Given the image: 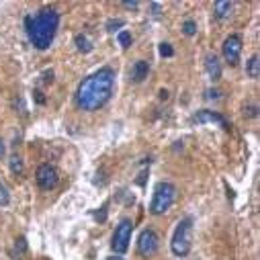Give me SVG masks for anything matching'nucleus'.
<instances>
[{
  "label": "nucleus",
  "mask_w": 260,
  "mask_h": 260,
  "mask_svg": "<svg viewBox=\"0 0 260 260\" xmlns=\"http://www.w3.org/2000/svg\"><path fill=\"white\" fill-rule=\"evenodd\" d=\"M113 86H115V72L111 68H101L94 74H90L88 78H84L76 90V105L82 111H96L103 105H107V101L113 94Z\"/></svg>",
  "instance_id": "nucleus-1"
},
{
  "label": "nucleus",
  "mask_w": 260,
  "mask_h": 260,
  "mask_svg": "<svg viewBox=\"0 0 260 260\" xmlns=\"http://www.w3.org/2000/svg\"><path fill=\"white\" fill-rule=\"evenodd\" d=\"M59 25V17L53 9H41L37 15L27 17L25 19V27H27V35L37 49H47L55 37V31Z\"/></svg>",
  "instance_id": "nucleus-2"
},
{
  "label": "nucleus",
  "mask_w": 260,
  "mask_h": 260,
  "mask_svg": "<svg viewBox=\"0 0 260 260\" xmlns=\"http://www.w3.org/2000/svg\"><path fill=\"white\" fill-rule=\"evenodd\" d=\"M176 199V186L172 182L162 180L154 186V194H152V201H150V213L152 215H164Z\"/></svg>",
  "instance_id": "nucleus-3"
},
{
  "label": "nucleus",
  "mask_w": 260,
  "mask_h": 260,
  "mask_svg": "<svg viewBox=\"0 0 260 260\" xmlns=\"http://www.w3.org/2000/svg\"><path fill=\"white\" fill-rule=\"evenodd\" d=\"M170 248H172V254L178 258H184L190 254V248H192V219L190 217H184L178 221L176 230L172 234V240H170Z\"/></svg>",
  "instance_id": "nucleus-4"
},
{
  "label": "nucleus",
  "mask_w": 260,
  "mask_h": 260,
  "mask_svg": "<svg viewBox=\"0 0 260 260\" xmlns=\"http://www.w3.org/2000/svg\"><path fill=\"white\" fill-rule=\"evenodd\" d=\"M132 230H134V223L129 221V219H123L119 225H117V230L113 232V240H111V248L115 254L123 256L129 248V242H132Z\"/></svg>",
  "instance_id": "nucleus-5"
},
{
  "label": "nucleus",
  "mask_w": 260,
  "mask_h": 260,
  "mask_svg": "<svg viewBox=\"0 0 260 260\" xmlns=\"http://www.w3.org/2000/svg\"><path fill=\"white\" fill-rule=\"evenodd\" d=\"M158 246H160V240H158V234L154 230H144L140 234V238H138V252H140V256L152 258L158 252Z\"/></svg>",
  "instance_id": "nucleus-6"
},
{
  "label": "nucleus",
  "mask_w": 260,
  "mask_h": 260,
  "mask_svg": "<svg viewBox=\"0 0 260 260\" xmlns=\"http://www.w3.org/2000/svg\"><path fill=\"white\" fill-rule=\"evenodd\" d=\"M37 184L43 188V190H51L59 184V172L55 166L51 164H41L37 168Z\"/></svg>",
  "instance_id": "nucleus-7"
},
{
  "label": "nucleus",
  "mask_w": 260,
  "mask_h": 260,
  "mask_svg": "<svg viewBox=\"0 0 260 260\" xmlns=\"http://www.w3.org/2000/svg\"><path fill=\"white\" fill-rule=\"evenodd\" d=\"M242 55V37L240 35H230L223 41V57L230 66H238Z\"/></svg>",
  "instance_id": "nucleus-8"
},
{
  "label": "nucleus",
  "mask_w": 260,
  "mask_h": 260,
  "mask_svg": "<svg viewBox=\"0 0 260 260\" xmlns=\"http://www.w3.org/2000/svg\"><path fill=\"white\" fill-rule=\"evenodd\" d=\"M192 121H194V123H211V125H219V127H223V129L230 127L223 115H219V113H215V111H207V109H205V111H199L197 115L192 117Z\"/></svg>",
  "instance_id": "nucleus-9"
},
{
  "label": "nucleus",
  "mask_w": 260,
  "mask_h": 260,
  "mask_svg": "<svg viewBox=\"0 0 260 260\" xmlns=\"http://www.w3.org/2000/svg\"><path fill=\"white\" fill-rule=\"evenodd\" d=\"M205 68H207V74H209V78H211L213 82H217V80L221 78V61H219V57H217L215 53H207V57H205Z\"/></svg>",
  "instance_id": "nucleus-10"
},
{
  "label": "nucleus",
  "mask_w": 260,
  "mask_h": 260,
  "mask_svg": "<svg viewBox=\"0 0 260 260\" xmlns=\"http://www.w3.org/2000/svg\"><path fill=\"white\" fill-rule=\"evenodd\" d=\"M148 72H150V63H148V61H144V59L136 61V63H134V70H132L134 82H144V80L148 78Z\"/></svg>",
  "instance_id": "nucleus-11"
},
{
  "label": "nucleus",
  "mask_w": 260,
  "mask_h": 260,
  "mask_svg": "<svg viewBox=\"0 0 260 260\" xmlns=\"http://www.w3.org/2000/svg\"><path fill=\"white\" fill-rule=\"evenodd\" d=\"M213 11H215L217 19H227L234 13V3H227V0H223V3H215Z\"/></svg>",
  "instance_id": "nucleus-12"
},
{
  "label": "nucleus",
  "mask_w": 260,
  "mask_h": 260,
  "mask_svg": "<svg viewBox=\"0 0 260 260\" xmlns=\"http://www.w3.org/2000/svg\"><path fill=\"white\" fill-rule=\"evenodd\" d=\"M246 74L252 78V80H258V76H260V61H258V55L254 53L250 59H248V63H246Z\"/></svg>",
  "instance_id": "nucleus-13"
},
{
  "label": "nucleus",
  "mask_w": 260,
  "mask_h": 260,
  "mask_svg": "<svg viewBox=\"0 0 260 260\" xmlns=\"http://www.w3.org/2000/svg\"><path fill=\"white\" fill-rule=\"evenodd\" d=\"M23 170H25V166H23L21 156H19V154H13V156H11V172H13L15 176H21Z\"/></svg>",
  "instance_id": "nucleus-14"
},
{
  "label": "nucleus",
  "mask_w": 260,
  "mask_h": 260,
  "mask_svg": "<svg viewBox=\"0 0 260 260\" xmlns=\"http://www.w3.org/2000/svg\"><path fill=\"white\" fill-rule=\"evenodd\" d=\"M74 43H76L78 51H82V53H88V51L92 49V43H90V39H88L86 35H76Z\"/></svg>",
  "instance_id": "nucleus-15"
},
{
  "label": "nucleus",
  "mask_w": 260,
  "mask_h": 260,
  "mask_svg": "<svg viewBox=\"0 0 260 260\" xmlns=\"http://www.w3.org/2000/svg\"><path fill=\"white\" fill-rule=\"evenodd\" d=\"M182 33L188 35V37H192L194 33H197V23H194V21H184L182 23Z\"/></svg>",
  "instance_id": "nucleus-16"
},
{
  "label": "nucleus",
  "mask_w": 260,
  "mask_h": 260,
  "mask_svg": "<svg viewBox=\"0 0 260 260\" xmlns=\"http://www.w3.org/2000/svg\"><path fill=\"white\" fill-rule=\"evenodd\" d=\"M117 39H119V43H121L123 49H127L129 45H132V35H129V31H119Z\"/></svg>",
  "instance_id": "nucleus-17"
},
{
  "label": "nucleus",
  "mask_w": 260,
  "mask_h": 260,
  "mask_svg": "<svg viewBox=\"0 0 260 260\" xmlns=\"http://www.w3.org/2000/svg\"><path fill=\"white\" fill-rule=\"evenodd\" d=\"M9 201H11V197H9V188H7L3 182H0V207H7Z\"/></svg>",
  "instance_id": "nucleus-18"
},
{
  "label": "nucleus",
  "mask_w": 260,
  "mask_h": 260,
  "mask_svg": "<svg viewBox=\"0 0 260 260\" xmlns=\"http://www.w3.org/2000/svg\"><path fill=\"white\" fill-rule=\"evenodd\" d=\"M172 53H174V49H172L170 43H160V55L162 57H170Z\"/></svg>",
  "instance_id": "nucleus-19"
},
{
  "label": "nucleus",
  "mask_w": 260,
  "mask_h": 260,
  "mask_svg": "<svg viewBox=\"0 0 260 260\" xmlns=\"http://www.w3.org/2000/svg\"><path fill=\"white\" fill-rule=\"evenodd\" d=\"M123 25H125V23H123L121 19H117V21L113 19V21H109V23H107V31H117V29H119V27H123Z\"/></svg>",
  "instance_id": "nucleus-20"
},
{
  "label": "nucleus",
  "mask_w": 260,
  "mask_h": 260,
  "mask_svg": "<svg viewBox=\"0 0 260 260\" xmlns=\"http://www.w3.org/2000/svg\"><path fill=\"white\" fill-rule=\"evenodd\" d=\"M17 250H21V252H25V250H27V244H25V238H19V240H17Z\"/></svg>",
  "instance_id": "nucleus-21"
},
{
  "label": "nucleus",
  "mask_w": 260,
  "mask_h": 260,
  "mask_svg": "<svg viewBox=\"0 0 260 260\" xmlns=\"http://www.w3.org/2000/svg\"><path fill=\"white\" fill-rule=\"evenodd\" d=\"M207 99H219V92L217 90H207Z\"/></svg>",
  "instance_id": "nucleus-22"
},
{
  "label": "nucleus",
  "mask_w": 260,
  "mask_h": 260,
  "mask_svg": "<svg viewBox=\"0 0 260 260\" xmlns=\"http://www.w3.org/2000/svg\"><path fill=\"white\" fill-rule=\"evenodd\" d=\"M5 152H7V148H5V142H3V138H0V160L5 158Z\"/></svg>",
  "instance_id": "nucleus-23"
},
{
  "label": "nucleus",
  "mask_w": 260,
  "mask_h": 260,
  "mask_svg": "<svg viewBox=\"0 0 260 260\" xmlns=\"http://www.w3.org/2000/svg\"><path fill=\"white\" fill-rule=\"evenodd\" d=\"M35 99H37V103H39V105H43V103H45V99L41 96V92H39V90H35Z\"/></svg>",
  "instance_id": "nucleus-24"
},
{
  "label": "nucleus",
  "mask_w": 260,
  "mask_h": 260,
  "mask_svg": "<svg viewBox=\"0 0 260 260\" xmlns=\"http://www.w3.org/2000/svg\"><path fill=\"white\" fill-rule=\"evenodd\" d=\"M123 7H127V9H138L140 3H123Z\"/></svg>",
  "instance_id": "nucleus-25"
},
{
  "label": "nucleus",
  "mask_w": 260,
  "mask_h": 260,
  "mask_svg": "<svg viewBox=\"0 0 260 260\" xmlns=\"http://www.w3.org/2000/svg\"><path fill=\"white\" fill-rule=\"evenodd\" d=\"M107 260H125V258H123V256H119V254H113V256H109Z\"/></svg>",
  "instance_id": "nucleus-26"
}]
</instances>
